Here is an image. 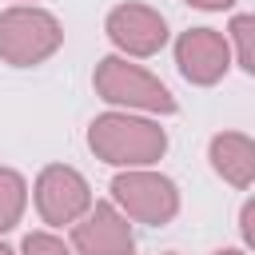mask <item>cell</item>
<instances>
[{"instance_id": "obj_11", "label": "cell", "mask_w": 255, "mask_h": 255, "mask_svg": "<svg viewBox=\"0 0 255 255\" xmlns=\"http://www.w3.org/2000/svg\"><path fill=\"white\" fill-rule=\"evenodd\" d=\"M227 40L235 52V68H243L255 80V12H235L227 20Z\"/></svg>"}, {"instance_id": "obj_17", "label": "cell", "mask_w": 255, "mask_h": 255, "mask_svg": "<svg viewBox=\"0 0 255 255\" xmlns=\"http://www.w3.org/2000/svg\"><path fill=\"white\" fill-rule=\"evenodd\" d=\"M12 4H40V0H12Z\"/></svg>"}, {"instance_id": "obj_8", "label": "cell", "mask_w": 255, "mask_h": 255, "mask_svg": "<svg viewBox=\"0 0 255 255\" xmlns=\"http://www.w3.org/2000/svg\"><path fill=\"white\" fill-rule=\"evenodd\" d=\"M76 255H135V223L112 203L96 199L84 219L68 227Z\"/></svg>"}, {"instance_id": "obj_7", "label": "cell", "mask_w": 255, "mask_h": 255, "mask_svg": "<svg viewBox=\"0 0 255 255\" xmlns=\"http://www.w3.org/2000/svg\"><path fill=\"white\" fill-rule=\"evenodd\" d=\"M171 56H175V72L191 84V88H215L231 68H235V52L227 32L219 28H187L171 40Z\"/></svg>"}, {"instance_id": "obj_16", "label": "cell", "mask_w": 255, "mask_h": 255, "mask_svg": "<svg viewBox=\"0 0 255 255\" xmlns=\"http://www.w3.org/2000/svg\"><path fill=\"white\" fill-rule=\"evenodd\" d=\"M0 255H20V251H12V247L4 243V235H0Z\"/></svg>"}, {"instance_id": "obj_9", "label": "cell", "mask_w": 255, "mask_h": 255, "mask_svg": "<svg viewBox=\"0 0 255 255\" xmlns=\"http://www.w3.org/2000/svg\"><path fill=\"white\" fill-rule=\"evenodd\" d=\"M207 163L227 187H235V191L255 187V135L231 131V128L215 131L207 139Z\"/></svg>"}, {"instance_id": "obj_3", "label": "cell", "mask_w": 255, "mask_h": 255, "mask_svg": "<svg viewBox=\"0 0 255 255\" xmlns=\"http://www.w3.org/2000/svg\"><path fill=\"white\" fill-rule=\"evenodd\" d=\"M64 48V24L44 4H8L0 12V64L40 68Z\"/></svg>"}, {"instance_id": "obj_14", "label": "cell", "mask_w": 255, "mask_h": 255, "mask_svg": "<svg viewBox=\"0 0 255 255\" xmlns=\"http://www.w3.org/2000/svg\"><path fill=\"white\" fill-rule=\"evenodd\" d=\"M187 8H195V12H227V8H235L239 0H183Z\"/></svg>"}, {"instance_id": "obj_10", "label": "cell", "mask_w": 255, "mask_h": 255, "mask_svg": "<svg viewBox=\"0 0 255 255\" xmlns=\"http://www.w3.org/2000/svg\"><path fill=\"white\" fill-rule=\"evenodd\" d=\"M28 203H32V187H28V179H24L16 167L0 163V235L16 231V227L24 223Z\"/></svg>"}, {"instance_id": "obj_18", "label": "cell", "mask_w": 255, "mask_h": 255, "mask_svg": "<svg viewBox=\"0 0 255 255\" xmlns=\"http://www.w3.org/2000/svg\"><path fill=\"white\" fill-rule=\"evenodd\" d=\"M163 255H179V251H163Z\"/></svg>"}, {"instance_id": "obj_5", "label": "cell", "mask_w": 255, "mask_h": 255, "mask_svg": "<svg viewBox=\"0 0 255 255\" xmlns=\"http://www.w3.org/2000/svg\"><path fill=\"white\" fill-rule=\"evenodd\" d=\"M92 203H96V191L88 175L72 163H44L32 179V207L40 223L52 231H68L76 219L88 215Z\"/></svg>"}, {"instance_id": "obj_6", "label": "cell", "mask_w": 255, "mask_h": 255, "mask_svg": "<svg viewBox=\"0 0 255 255\" xmlns=\"http://www.w3.org/2000/svg\"><path fill=\"white\" fill-rule=\"evenodd\" d=\"M104 36H108L112 52H120L128 60H151L171 44V28H167L163 12L151 4H139V0L112 4L104 16Z\"/></svg>"}, {"instance_id": "obj_13", "label": "cell", "mask_w": 255, "mask_h": 255, "mask_svg": "<svg viewBox=\"0 0 255 255\" xmlns=\"http://www.w3.org/2000/svg\"><path fill=\"white\" fill-rule=\"evenodd\" d=\"M239 235H243V247L255 251V195L243 199V207H239Z\"/></svg>"}, {"instance_id": "obj_12", "label": "cell", "mask_w": 255, "mask_h": 255, "mask_svg": "<svg viewBox=\"0 0 255 255\" xmlns=\"http://www.w3.org/2000/svg\"><path fill=\"white\" fill-rule=\"evenodd\" d=\"M20 255H76L72 239H64L60 231L52 227H36L20 239Z\"/></svg>"}, {"instance_id": "obj_15", "label": "cell", "mask_w": 255, "mask_h": 255, "mask_svg": "<svg viewBox=\"0 0 255 255\" xmlns=\"http://www.w3.org/2000/svg\"><path fill=\"white\" fill-rule=\"evenodd\" d=\"M211 255H247L243 247H219V251H211Z\"/></svg>"}, {"instance_id": "obj_1", "label": "cell", "mask_w": 255, "mask_h": 255, "mask_svg": "<svg viewBox=\"0 0 255 255\" xmlns=\"http://www.w3.org/2000/svg\"><path fill=\"white\" fill-rule=\"evenodd\" d=\"M84 143L100 163L124 171V167H155L167 155L171 139H167V128L159 116L108 108V112L92 116Z\"/></svg>"}, {"instance_id": "obj_4", "label": "cell", "mask_w": 255, "mask_h": 255, "mask_svg": "<svg viewBox=\"0 0 255 255\" xmlns=\"http://www.w3.org/2000/svg\"><path fill=\"white\" fill-rule=\"evenodd\" d=\"M108 199L143 227H167L179 207H183V191L171 175H163L159 167H124L112 175L108 183Z\"/></svg>"}, {"instance_id": "obj_2", "label": "cell", "mask_w": 255, "mask_h": 255, "mask_svg": "<svg viewBox=\"0 0 255 255\" xmlns=\"http://www.w3.org/2000/svg\"><path fill=\"white\" fill-rule=\"evenodd\" d=\"M92 92L108 108H120V112H143V116H159V120L179 112V100L171 96V88L155 72H147L139 60H128L120 52H108L96 60Z\"/></svg>"}]
</instances>
